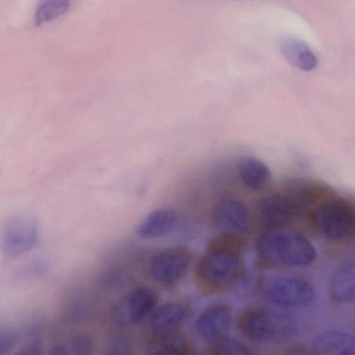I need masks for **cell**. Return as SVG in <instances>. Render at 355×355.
Listing matches in <instances>:
<instances>
[{"mask_svg":"<svg viewBox=\"0 0 355 355\" xmlns=\"http://www.w3.org/2000/svg\"><path fill=\"white\" fill-rule=\"evenodd\" d=\"M207 353L212 355H250L253 352L241 342L225 336L211 343Z\"/></svg>","mask_w":355,"mask_h":355,"instance_id":"21","label":"cell"},{"mask_svg":"<svg viewBox=\"0 0 355 355\" xmlns=\"http://www.w3.org/2000/svg\"><path fill=\"white\" fill-rule=\"evenodd\" d=\"M178 216L171 208H159L151 211L139 224L137 235L144 239L162 237L175 227Z\"/></svg>","mask_w":355,"mask_h":355,"instance_id":"14","label":"cell"},{"mask_svg":"<svg viewBox=\"0 0 355 355\" xmlns=\"http://www.w3.org/2000/svg\"><path fill=\"white\" fill-rule=\"evenodd\" d=\"M263 292L270 302L283 307L306 306L311 304L315 297L312 285L307 280L294 276L270 280L265 285Z\"/></svg>","mask_w":355,"mask_h":355,"instance_id":"4","label":"cell"},{"mask_svg":"<svg viewBox=\"0 0 355 355\" xmlns=\"http://www.w3.org/2000/svg\"><path fill=\"white\" fill-rule=\"evenodd\" d=\"M125 275L119 270H110L103 273L101 277V283L106 286H117L125 281Z\"/></svg>","mask_w":355,"mask_h":355,"instance_id":"25","label":"cell"},{"mask_svg":"<svg viewBox=\"0 0 355 355\" xmlns=\"http://www.w3.org/2000/svg\"><path fill=\"white\" fill-rule=\"evenodd\" d=\"M329 293L337 302H349L355 299V257L340 266L332 275Z\"/></svg>","mask_w":355,"mask_h":355,"instance_id":"17","label":"cell"},{"mask_svg":"<svg viewBox=\"0 0 355 355\" xmlns=\"http://www.w3.org/2000/svg\"><path fill=\"white\" fill-rule=\"evenodd\" d=\"M157 294L145 287L137 288L119 300L112 307V320L119 326L137 324L155 310Z\"/></svg>","mask_w":355,"mask_h":355,"instance_id":"7","label":"cell"},{"mask_svg":"<svg viewBox=\"0 0 355 355\" xmlns=\"http://www.w3.org/2000/svg\"><path fill=\"white\" fill-rule=\"evenodd\" d=\"M245 241L241 235L221 232L208 243L196 264L195 274L200 286L209 293H223L241 278Z\"/></svg>","mask_w":355,"mask_h":355,"instance_id":"1","label":"cell"},{"mask_svg":"<svg viewBox=\"0 0 355 355\" xmlns=\"http://www.w3.org/2000/svg\"><path fill=\"white\" fill-rule=\"evenodd\" d=\"M279 46L282 55L293 67L306 71L316 67L317 58L311 49L300 40L286 36L281 40Z\"/></svg>","mask_w":355,"mask_h":355,"instance_id":"16","label":"cell"},{"mask_svg":"<svg viewBox=\"0 0 355 355\" xmlns=\"http://www.w3.org/2000/svg\"><path fill=\"white\" fill-rule=\"evenodd\" d=\"M193 259L190 249L178 245L163 250L151 258L149 272L157 282L170 285L180 281L186 274Z\"/></svg>","mask_w":355,"mask_h":355,"instance_id":"6","label":"cell"},{"mask_svg":"<svg viewBox=\"0 0 355 355\" xmlns=\"http://www.w3.org/2000/svg\"><path fill=\"white\" fill-rule=\"evenodd\" d=\"M134 346L131 340L124 335H114L107 338L103 345L105 355H130Z\"/></svg>","mask_w":355,"mask_h":355,"instance_id":"22","label":"cell"},{"mask_svg":"<svg viewBox=\"0 0 355 355\" xmlns=\"http://www.w3.org/2000/svg\"><path fill=\"white\" fill-rule=\"evenodd\" d=\"M37 220L28 215H15L8 218L2 232L1 247L4 255L14 258L29 251L38 241Z\"/></svg>","mask_w":355,"mask_h":355,"instance_id":"5","label":"cell"},{"mask_svg":"<svg viewBox=\"0 0 355 355\" xmlns=\"http://www.w3.org/2000/svg\"><path fill=\"white\" fill-rule=\"evenodd\" d=\"M315 229L323 236L341 240L355 235V208L340 198L321 203L312 217Z\"/></svg>","mask_w":355,"mask_h":355,"instance_id":"3","label":"cell"},{"mask_svg":"<svg viewBox=\"0 0 355 355\" xmlns=\"http://www.w3.org/2000/svg\"><path fill=\"white\" fill-rule=\"evenodd\" d=\"M71 0H40L35 12V24L40 26L65 14Z\"/></svg>","mask_w":355,"mask_h":355,"instance_id":"20","label":"cell"},{"mask_svg":"<svg viewBox=\"0 0 355 355\" xmlns=\"http://www.w3.org/2000/svg\"><path fill=\"white\" fill-rule=\"evenodd\" d=\"M214 225L221 232L242 235L250 227V216L239 200L225 198L218 201L211 211Z\"/></svg>","mask_w":355,"mask_h":355,"instance_id":"9","label":"cell"},{"mask_svg":"<svg viewBox=\"0 0 355 355\" xmlns=\"http://www.w3.org/2000/svg\"><path fill=\"white\" fill-rule=\"evenodd\" d=\"M92 339L85 334L71 336L66 341L54 344L49 353L53 355H89L93 353Z\"/></svg>","mask_w":355,"mask_h":355,"instance_id":"19","label":"cell"},{"mask_svg":"<svg viewBox=\"0 0 355 355\" xmlns=\"http://www.w3.org/2000/svg\"><path fill=\"white\" fill-rule=\"evenodd\" d=\"M256 250L259 260L267 266L302 267L317 257L306 237L284 227L267 230L257 239Z\"/></svg>","mask_w":355,"mask_h":355,"instance_id":"2","label":"cell"},{"mask_svg":"<svg viewBox=\"0 0 355 355\" xmlns=\"http://www.w3.org/2000/svg\"><path fill=\"white\" fill-rule=\"evenodd\" d=\"M187 315L188 311L184 304L180 302L165 303L153 311L151 329L162 338L171 336L184 324Z\"/></svg>","mask_w":355,"mask_h":355,"instance_id":"12","label":"cell"},{"mask_svg":"<svg viewBox=\"0 0 355 355\" xmlns=\"http://www.w3.org/2000/svg\"><path fill=\"white\" fill-rule=\"evenodd\" d=\"M236 326L241 334L253 342L265 343L272 338L275 325L270 314L258 306H248L237 318Z\"/></svg>","mask_w":355,"mask_h":355,"instance_id":"10","label":"cell"},{"mask_svg":"<svg viewBox=\"0 0 355 355\" xmlns=\"http://www.w3.org/2000/svg\"><path fill=\"white\" fill-rule=\"evenodd\" d=\"M162 338V340L149 347V354L189 355L193 353L194 348L192 343L184 336L173 334Z\"/></svg>","mask_w":355,"mask_h":355,"instance_id":"18","label":"cell"},{"mask_svg":"<svg viewBox=\"0 0 355 355\" xmlns=\"http://www.w3.org/2000/svg\"><path fill=\"white\" fill-rule=\"evenodd\" d=\"M20 330L15 327L6 325L0 329V355L8 354L20 337Z\"/></svg>","mask_w":355,"mask_h":355,"instance_id":"24","label":"cell"},{"mask_svg":"<svg viewBox=\"0 0 355 355\" xmlns=\"http://www.w3.org/2000/svg\"><path fill=\"white\" fill-rule=\"evenodd\" d=\"M43 353L42 344L40 340H34L21 345L15 352L16 355H39Z\"/></svg>","mask_w":355,"mask_h":355,"instance_id":"26","label":"cell"},{"mask_svg":"<svg viewBox=\"0 0 355 355\" xmlns=\"http://www.w3.org/2000/svg\"><path fill=\"white\" fill-rule=\"evenodd\" d=\"M236 169L242 183L251 190H261L270 181L271 173L269 168L254 157H241L237 162Z\"/></svg>","mask_w":355,"mask_h":355,"instance_id":"15","label":"cell"},{"mask_svg":"<svg viewBox=\"0 0 355 355\" xmlns=\"http://www.w3.org/2000/svg\"><path fill=\"white\" fill-rule=\"evenodd\" d=\"M311 350L315 354H355V338L348 333L340 331H327L314 338Z\"/></svg>","mask_w":355,"mask_h":355,"instance_id":"13","label":"cell"},{"mask_svg":"<svg viewBox=\"0 0 355 355\" xmlns=\"http://www.w3.org/2000/svg\"><path fill=\"white\" fill-rule=\"evenodd\" d=\"M49 268L46 262L40 259H34L23 266L16 272L15 277L20 279H28L44 276Z\"/></svg>","mask_w":355,"mask_h":355,"instance_id":"23","label":"cell"},{"mask_svg":"<svg viewBox=\"0 0 355 355\" xmlns=\"http://www.w3.org/2000/svg\"><path fill=\"white\" fill-rule=\"evenodd\" d=\"M231 319V309L227 305H212L205 309L196 320V331L203 340L213 343L226 336Z\"/></svg>","mask_w":355,"mask_h":355,"instance_id":"11","label":"cell"},{"mask_svg":"<svg viewBox=\"0 0 355 355\" xmlns=\"http://www.w3.org/2000/svg\"><path fill=\"white\" fill-rule=\"evenodd\" d=\"M299 209L285 194H274L259 201L256 215L259 223L269 229L284 227L297 216Z\"/></svg>","mask_w":355,"mask_h":355,"instance_id":"8","label":"cell"}]
</instances>
